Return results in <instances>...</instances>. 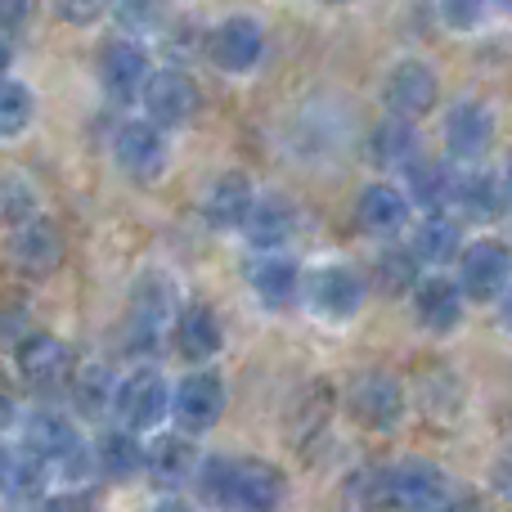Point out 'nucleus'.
Here are the masks:
<instances>
[{"instance_id": "nucleus-1", "label": "nucleus", "mask_w": 512, "mask_h": 512, "mask_svg": "<svg viewBox=\"0 0 512 512\" xmlns=\"http://www.w3.org/2000/svg\"><path fill=\"white\" fill-rule=\"evenodd\" d=\"M198 490L225 508H274L283 499V472L261 459H207L198 472Z\"/></svg>"}, {"instance_id": "nucleus-2", "label": "nucleus", "mask_w": 512, "mask_h": 512, "mask_svg": "<svg viewBox=\"0 0 512 512\" xmlns=\"http://www.w3.org/2000/svg\"><path fill=\"white\" fill-rule=\"evenodd\" d=\"M468 499L459 495V481L450 472H441L436 463L427 459H405L391 463L382 472V508H459Z\"/></svg>"}, {"instance_id": "nucleus-3", "label": "nucleus", "mask_w": 512, "mask_h": 512, "mask_svg": "<svg viewBox=\"0 0 512 512\" xmlns=\"http://www.w3.org/2000/svg\"><path fill=\"white\" fill-rule=\"evenodd\" d=\"M512 279V248L499 239H472L459 252V288L468 301H499Z\"/></svg>"}, {"instance_id": "nucleus-4", "label": "nucleus", "mask_w": 512, "mask_h": 512, "mask_svg": "<svg viewBox=\"0 0 512 512\" xmlns=\"http://www.w3.org/2000/svg\"><path fill=\"white\" fill-rule=\"evenodd\" d=\"M382 99H387V108L396 117L418 122V117H427L436 108V99H441V77H436L432 63L405 59L387 72V81H382Z\"/></svg>"}, {"instance_id": "nucleus-5", "label": "nucleus", "mask_w": 512, "mask_h": 512, "mask_svg": "<svg viewBox=\"0 0 512 512\" xmlns=\"http://www.w3.org/2000/svg\"><path fill=\"white\" fill-rule=\"evenodd\" d=\"M113 409L131 432H149V427H158L162 418L171 414V391H167V382H162V373H153V369L131 373V378L113 391Z\"/></svg>"}, {"instance_id": "nucleus-6", "label": "nucleus", "mask_w": 512, "mask_h": 512, "mask_svg": "<svg viewBox=\"0 0 512 512\" xmlns=\"http://www.w3.org/2000/svg\"><path fill=\"white\" fill-rule=\"evenodd\" d=\"M306 306L324 319H351L364 306V279L351 265H319L306 279Z\"/></svg>"}, {"instance_id": "nucleus-7", "label": "nucleus", "mask_w": 512, "mask_h": 512, "mask_svg": "<svg viewBox=\"0 0 512 512\" xmlns=\"http://www.w3.org/2000/svg\"><path fill=\"white\" fill-rule=\"evenodd\" d=\"M140 95H144L149 122H158V126H185L189 117L198 113V86H194V77L180 68L149 72Z\"/></svg>"}, {"instance_id": "nucleus-8", "label": "nucleus", "mask_w": 512, "mask_h": 512, "mask_svg": "<svg viewBox=\"0 0 512 512\" xmlns=\"http://www.w3.org/2000/svg\"><path fill=\"white\" fill-rule=\"evenodd\" d=\"M207 54H212V63L221 72H252L265 54L261 23H256V18H243V14L216 23L212 36H207Z\"/></svg>"}, {"instance_id": "nucleus-9", "label": "nucleus", "mask_w": 512, "mask_h": 512, "mask_svg": "<svg viewBox=\"0 0 512 512\" xmlns=\"http://www.w3.org/2000/svg\"><path fill=\"white\" fill-rule=\"evenodd\" d=\"M490 140H495V113L481 99H459L445 113V149L454 162H477L486 158Z\"/></svg>"}, {"instance_id": "nucleus-10", "label": "nucleus", "mask_w": 512, "mask_h": 512, "mask_svg": "<svg viewBox=\"0 0 512 512\" xmlns=\"http://www.w3.org/2000/svg\"><path fill=\"white\" fill-rule=\"evenodd\" d=\"M171 414L185 432H207L221 423L225 414V382L216 373H189L176 391H171Z\"/></svg>"}, {"instance_id": "nucleus-11", "label": "nucleus", "mask_w": 512, "mask_h": 512, "mask_svg": "<svg viewBox=\"0 0 512 512\" xmlns=\"http://www.w3.org/2000/svg\"><path fill=\"white\" fill-rule=\"evenodd\" d=\"M113 158L126 176L135 180H153L167 171V140H162V126L153 122H126L113 135Z\"/></svg>"}, {"instance_id": "nucleus-12", "label": "nucleus", "mask_w": 512, "mask_h": 512, "mask_svg": "<svg viewBox=\"0 0 512 512\" xmlns=\"http://www.w3.org/2000/svg\"><path fill=\"white\" fill-rule=\"evenodd\" d=\"M409 301H414V319L436 337L454 333L459 319H463V288L454 279H445V274H427V279H418L414 292H409Z\"/></svg>"}, {"instance_id": "nucleus-13", "label": "nucleus", "mask_w": 512, "mask_h": 512, "mask_svg": "<svg viewBox=\"0 0 512 512\" xmlns=\"http://www.w3.org/2000/svg\"><path fill=\"white\" fill-rule=\"evenodd\" d=\"M351 414L360 418L373 432H391V427L405 418V396H400V382L387 373H364L351 387Z\"/></svg>"}, {"instance_id": "nucleus-14", "label": "nucleus", "mask_w": 512, "mask_h": 512, "mask_svg": "<svg viewBox=\"0 0 512 512\" xmlns=\"http://www.w3.org/2000/svg\"><path fill=\"white\" fill-rule=\"evenodd\" d=\"M18 369H23V382L32 391H50V387H63V378L72 373V355L59 337L32 333L18 342Z\"/></svg>"}, {"instance_id": "nucleus-15", "label": "nucleus", "mask_w": 512, "mask_h": 512, "mask_svg": "<svg viewBox=\"0 0 512 512\" xmlns=\"http://www.w3.org/2000/svg\"><path fill=\"white\" fill-rule=\"evenodd\" d=\"M171 324V283L149 274V279L135 288V306H131V346L135 351H153L158 337Z\"/></svg>"}, {"instance_id": "nucleus-16", "label": "nucleus", "mask_w": 512, "mask_h": 512, "mask_svg": "<svg viewBox=\"0 0 512 512\" xmlns=\"http://www.w3.org/2000/svg\"><path fill=\"white\" fill-rule=\"evenodd\" d=\"M409 194L396 185H369L355 203V216H360V230L373 234V239H391L409 225Z\"/></svg>"}, {"instance_id": "nucleus-17", "label": "nucleus", "mask_w": 512, "mask_h": 512, "mask_svg": "<svg viewBox=\"0 0 512 512\" xmlns=\"http://www.w3.org/2000/svg\"><path fill=\"white\" fill-rule=\"evenodd\" d=\"M99 81L113 99H131L144 90L149 81V59L135 41H108L104 54H99Z\"/></svg>"}, {"instance_id": "nucleus-18", "label": "nucleus", "mask_w": 512, "mask_h": 512, "mask_svg": "<svg viewBox=\"0 0 512 512\" xmlns=\"http://www.w3.org/2000/svg\"><path fill=\"white\" fill-rule=\"evenodd\" d=\"M9 252H14V261H18V270H23V274L45 279V274L59 270L63 239H59V230H54L50 221H27V225H18V230H14Z\"/></svg>"}, {"instance_id": "nucleus-19", "label": "nucleus", "mask_w": 512, "mask_h": 512, "mask_svg": "<svg viewBox=\"0 0 512 512\" xmlns=\"http://www.w3.org/2000/svg\"><path fill=\"white\" fill-rule=\"evenodd\" d=\"M252 203H256L252 180L243 176V171H225V176H216L212 189H207L203 216L216 225V230H243V221H248Z\"/></svg>"}, {"instance_id": "nucleus-20", "label": "nucleus", "mask_w": 512, "mask_h": 512, "mask_svg": "<svg viewBox=\"0 0 512 512\" xmlns=\"http://www.w3.org/2000/svg\"><path fill=\"white\" fill-rule=\"evenodd\" d=\"M292 230H297V207H292L288 198H279V194L256 198L248 221H243L248 243H252V248H265V252L283 248V243L292 239Z\"/></svg>"}, {"instance_id": "nucleus-21", "label": "nucleus", "mask_w": 512, "mask_h": 512, "mask_svg": "<svg viewBox=\"0 0 512 512\" xmlns=\"http://www.w3.org/2000/svg\"><path fill=\"white\" fill-rule=\"evenodd\" d=\"M144 468H149L153 486L176 490V486H185V481L194 477L198 454H194V445H189L185 436L171 432V436H158V441L144 450Z\"/></svg>"}, {"instance_id": "nucleus-22", "label": "nucleus", "mask_w": 512, "mask_h": 512, "mask_svg": "<svg viewBox=\"0 0 512 512\" xmlns=\"http://www.w3.org/2000/svg\"><path fill=\"white\" fill-rule=\"evenodd\" d=\"M405 185H409V203L414 207H423V212H445V207H450V189H454V167L418 153L405 167Z\"/></svg>"}, {"instance_id": "nucleus-23", "label": "nucleus", "mask_w": 512, "mask_h": 512, "mask_svg": "<svg viewBox=\"0 0 512 512\" xmlns=\"http://www.w3.org/2000/svg\"><path fill=\"white\" fill-rule=\"evenodd\" d=\"M45 486V454H36L32 445H14L0 450V495L5 499H36Z\"/></svg>"}, {"instance_id": "nucleus-24", "label": "nucleus", "mask_w": 512, "mask_h": 512, "mask_svg": "<svg viewBox=\"0 0 512 512\" xmlns=\"http://www.w3.org/2000/svg\"><path fill=\"white\" fill-rule=\"evenodd\" d=\"M369 158L378 162V167H387V171H405L409 162L418 158L414 122H409V117H396V113H391L387 122H378L373 126V135H369Z\"/></svg>"}, {"instance_id": "nucleus-25", "label": "nucleus", "mask_w": 512, "mask_h": 512, "mask_svg": "<svg viewBox=\"0 0 512 512\" xmlns=\"http://www.w3.org/2000/svg\"><path fill=\"white\" fill-rule=\"evenodd\" d=\"M221 342H225V328L212 306H189L176 319V346L185 360H212L221 351Z\"/></svg>"}, {"instance_id": "nucleus-26", "label": "nucleus", "mask_w": 512, "mask_h": 512, "mask_svg": "<svg viewBox=\"0 0 512 512\" xmlns=\"http://www.w3.org/2000/svg\"><path fill=\"white\" fill-rule=\"evenodd\" d=\"M252 288L265 306H288V301H297V292H301L297 261H292V256H279V252L261 256V261L252 265Z\"/></svg>"}, {"instance_id": "nucleus-27", "label": "nucleus", "mask_w": 512, "mask_h": 512, "mask_svg": "<svg viewBox=\"0 0 512 512\" xmlns=\"http://www.w3.org/2000/svg\"><path fill=\"white\" fill-rule=\"evenodd\" d=\"M450 203L459 207L463 216H499L504 212V189L495 185V176L486 171H454V189H450Z\"/></svg>"}, {"instance_id": "nucleus-28", "label": "nucleus", "mask_w": 512, "mask_h": 512, "mask_svg": "<svg viewBox=\"0 0 512 512\" xmlns=\"http://www.w3.org/2000/svg\"><path fill=\"white\" fill-rule=\"evenodd\" d=\"M409 252L418 256V265H445L459 256V225L441 212H427V221L414 230Z\"/></svg>"}, {"instance_id": "nucleus-29", "label": "nucleus", "mask_w": 512, "mask_h": 512, "mask_svg": "<svg viewBox=\"0 0 512 512\" xmlns=\"http://www.w3.org/2000/svg\"><path fill=\"white\" fill-rule=\"evenodd\" d=\"M95 463H99L104 477L126 481V477H135V472L144 468V445L135 441L131 427H126V432H104L99 436V445H95Z\"/></svg>"}, {"instance_id": "nucleus-30", "label": "nucleus", "mask_w": 512, "mask_h": 512, "mask_svg": "<svg viewBox=\"0 0 512 512\" xmlns=\"http://www.w3.org/2000/svg\"><path fill=\"white\" fill-rule=\"evenodd\" d=\"M27 445H32L36 454H45V459H63V454H68L72 445H81V441H77V432H72L68 418L41 409V414L27 423Z\"/></svg>"}, {"instance_id": "nucleus-31", "label": "nucleus", "mask_w": 512, "mask_h": 512, "mask_svg": "<svg viewBox=\"0 0 512 512\" xmlns=\"http://www.w3.org/2000/svg\"><path fill=\"white\" fill-rule=\"evenodd\" d=\"M373 283L391 297H405L418 283V256L414 252H382L378 265H373Z\"/></svg>"}, {"instance_id": "nucleus-32", "label": "nucleus", "mask_w": 512, "mask_h": 512, "mask_svg": "<svg viewBox=\"0 0 512 512\" xmlns=\"http://www.w3.org/2000/svg\"><path fill=\"white\" fill-rule=\"evenodd\" d=\"M36 113V99L32 90L23 86V81H5L0 77V140H9V135H18L27 122H32Z\"/></svg>"}, {"instance_id": "nucleus-33", "label": "nucleus", "mask_w": 512, "mask_h": 512, "mask_svg": "<svg viewBox=\"0 0 512 512\" xmlns=\"http://www.w3.org/2000/svg\"><path fill=\"white\" fill-rule=\"evenodd\" d=\"M113 378H108L99 364H90V369L77 373V382H72V400H77L81 414H104L108 405H113Z\"/></svg>"}, {"instance_id": "nucleus-34", "label": "nucleus", "mask_w": 512, "mask_h": 512, "mask_svg": "<svg viewBox=\"0 0 512 512\" xmlns=\"http://www.w3.org/2000/svg\"><path fill=\"white\" fill-rule=\"evenodd\" d=\"M486 5L490 0H441V14L454 32H472V27H481V18H486Z\"/></svg>"}, {"instance_id": "nucleus-35", "label": "nucleus", "mask_w": 512, "mask_h": 512, "mask_svg": "<svg viewBox=\"0 0 512 512\" xmlns=\"http://www.w3.org/2000/svg\"><path fill=\"white\" fill-rule=\"evenodd\" d=\"M59 5V14L68 18V23H77V27H86V23H95L99 14L108 9V0H54Z\"/></svg>"}, {"instance_id": "nucleus-36", "label": "nucleus", "mask_w": 512, "mask_h": 512, "mask_svg": "<svg viewBox=\"0 0 512 512\" xmlns=\"http://www.w3.org/2000/svg\"><path fill=\"white\" fill-rule=\"evenodd\" d=\"M495 490L504 499H512V445L499 454V463H495Z\"/></svg>"}, {"instance_id": "nucleus-37", "label": "nucleus", "mask_w": 512, "mask_h": 512, "mask_svg": "<svg viewBox=\"0 0 512 512\" xmlns=\"http://www.w3.org/2000/svg\"><path fill=\"white\" fill-rule=\"evenodd\" d=\"M18 333H23V315H18V310H14V315H9V310H5V315H0V346H14V342H23V337H18Z\"/></svg>"}, {"instance_id": "nucleus-38", "label": "nucleus", "mask_w": 512, "mask_h": 512, "mask_svg": "<svg viewBox=\"0 0 512 512\" xmlns=\"http://www.w3.org/2000/svg\"><path fill=\"white\" fill-rule=\"evenodd\" d=\"M499 315H504V324L512 328V279H508V288L499 292Z\"/></svg>"}, {"instance_id": "nucleus-39", "label": "nucleus", "mask_w": 512, "mask_h": 512, "mask_svg": "<svg viewBox=\"0 0 512 512\" xmlns=\"http://www.w3.org/2000/svg\"><path fill=\"white\" fill-rule=\"evenodd\" d=\"M9 418H14V400H9V396H5V391H0V427H5V423H9Z\"/></svg>"}, {"instance_id": "nucleus-40", "label": "nucleus", "mask_w": 512, "mask_h": 512, "mask_svg": "<svg viewBox=\"0 0 512 512\" xmlns=\"http://www.w3.org/2000/svg\"><path fill=\"white\" fill-rule=\"evenodd\" d=\"M5 68H9V45L0 41V77H5Z\"/></svg>"}, {"instance_id": "nucleus-41", "label": "nucleus", "mask_w": 512, "mask_h": 512, "mask_svg": "<svg viewBox=\"0 0 512 512\" xmlns=\"http://www.w3.org/2000/svg\"><path fill=\"white\" fill-rule=\"evenodd\" d=\"M504 185H508V194H512V153H508V171H504Z\"/></svg>"}, {"instance_id": "nucleus-42", "label": "nucleus", "mask_w": 512, "mask_h": 512, "mask_svg": "<svg viewBox=\"0 0 512 512\" xmlns=\"http://www.w3.org/2000/svg\"><path fill=\"white\" fill-rule=\"evenodd\" d=\"M495 5H499V9H508V14H512V0H495Z\"/></svg>"}, {"instance_id": "nucleus-43", "label": "nucleus", "mask_w": 512, "mask_h": 512, "mask_svg": "<svg viewBox=\"0 0 512 512\" xmlns=\"http://www.w3.org/2000/svg\"><path fill=\"white\" fill-rule=\"evenodd\" d=\"M333 5H342V0H333Z\"/></svg>"}]
</instances>
